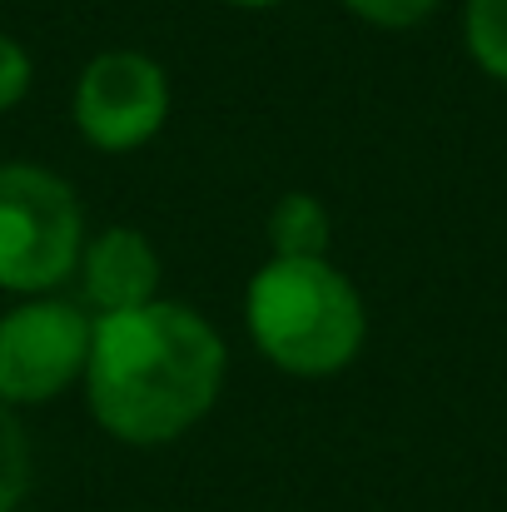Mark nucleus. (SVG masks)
Listing matches in <instances>:
<instances>
[{
	"mask_svg": "<svg viewBox=\"0 0 507 512\" xmlns=\"http://www.w3.org/2000/svg\"><path fill=\"white\" fill-rule=\"evenodd\" d=\"M30 80H35V60L30 50L0 30V115H10L25 95H30Z\"/></svg>",
	"mask_w": 507,
	"mask_h": 512,
	"instance_id": "11",
	"label": "nucleus"
},
{
	"mask_svg": "<svg viewBox=\"0 0 507 512\" xmlns=\"http://www.w3.org/2000/svg\"><path fill=\"white\" fill-rule=\"evenodd\" d=\"M70 120L100 155L145 150L169 120V70L135 45L90 55L70 90Z\"/></svg>",
	"mask_w": 507,
	"mask_h": 512,
	"instance_id": "5",
	"label": "nucleus"
},
{
	"mask_svg": "<svg viewBox=\"0 0 507 512\" xmlns=\"http://www.w3.org/2000/svg\"><path fill=\"white\" fill-rule=\"evenodd\" d=\"M95 314L80 299L40 294L0 314V403L40 408L70 393L90 363Z\"/></svg>",
	"mask_w": 507,
	"mask_h": 512,
	"instance_id": "4",
	"label": "nucleus"
},
{
	"mask_svg": "<svg viewBox=\"0 0 507 512\" xmlns=\"http://www.w3.org/2000/svg\"><path fill=\"white\" fill-rule=\"evenodd\" d=\"M85 239V204L65 174L35 160L0 165V294H60L80 274Z\"/></svg>",
	"mask_w": 507,
	"mask_h": 512,
	"instance_id": "3",
	"label": "nucleus"
},
{
	"mask_svg": "<svg viewBox=\"0 0 507 512\" xmlns=\"http://www.w3.org/2000/svg\"><path fill=\"white\" fill-rule=\"evenodd\" d=\"M264 239H269V254L274 259H329V244H334L329 204L319 194H309V189L279 194L269 204Z\"/></svg>",
	"mask_w": 507,
	"mask_h": 512,
	"instance_id": "7",
	"label": "nucleus"
},
{
	"mask_svg": "<svg viewBox=\"0 0 507 512\" xmlns=\"http://www.w3.org/2000/svg\"><path fill=\"white\" fill-rule=\"evenodd\" d=\"M219 5H234V10H274L284 0H219Z\"/></svg>",
	"mask_w": 507,
	"mask_h": 512,
	"instance_id": "12",
	"label": "nucleus"
},
{
	"mask_svg": "<svg viewBox=\"0 0 507 512\" xmlns=\"http://www.w3.org/2000/svg\"><path fill=\"white\" fill-rule=\"evenodd\" d=\"M463 45L483 75L507 85V0H468L463 5Z\"/></svg>",
	"mask_w": 507,
	"mask_h": 512,
	"instance_id": "8",
	"label": "nucleus"
},
{
	"mask_svg": "<svg viewBox=\"0 0 507 512\" xmlns=\"http://www.w3.org/2000/svg\"><path fill=\"white\" fill-rule=\"evenodd\" d=\"M244 334L289 378H334L368 339L358 284L334 259H264L244 284Z\"/></svg>",
	"mask_w": 507,
	"mask_h": 512,
	"instance_id": "2",
	"label": "nucleus"
},
{
	"mask_svg": "<svg viewBox=\"0 0 507 512\" xmlns=\"http://www.w3.org/2000/svg\"><path fill=\"white\" fill-rule=\"evenodd\" d=\"M75 279H80V304L95 319L100 314H130V309L165 299L160 294V279H165L160 249L150 244L145 229H130V224H110V229L90 234Z\"/></svg>",
	"mask_w": 507,
	"mask_h": 512,
	"instance_id": "6",
	"label": "nucleus"
},
{
	"mask_svg": "<svg viewBox=\"0 0 507 512\" xmlns=\"http://www.w3.org/2000/svg\"><path fill=\"white\" fill-rule=\"evenodd\" d=\"M35 483V448L20 423V408L0 403V512H20Z\"/></svg>",
	"mask_w": 507,
	"mask_h": 512,
	"instance_id": "9",
	"label": "nucleus"
},
{
	"mask_svg": "<svg viewBox=\"0 0 507 512\" xmlns=\"http://www.w3.org/2000/svg\"><path fill=\"white\" fill-rule=\"evenodd\" d=\"M224 373V334L199 309L155 299L145 309L95 319L80 388L100 433L125 448H165L214 413Z\"/></svg>",
	"mask_w": 507,
	"mask_h": 512,
	"instance_id": "1",
	"label": "nucleus"
},
{
	"mask_svg": "<svg viewBox=\"0 0 507 512\" xmlns=\"http://www.w3.org/2000/svg\"><path fill=\"white\" fill-rule=\"evenodd\" d=\"M353 20L363 25H378V30H408V25H423L443 0H338Z\"/></svg>",
	"mask_w": 507,
	"mask_h": 512,
	"instance_id": "10",
	"label": "nucleus"
}]
</instances>
